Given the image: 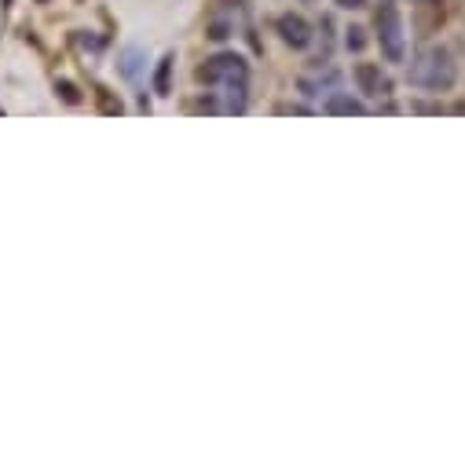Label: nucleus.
<instances>
[{
	"instance_id": "obj_1",
	"label": "nucleus",
	"mask_w": 465,
	"mask_h": 465,
	"mask_svg": "<svg viewBox=\"0 0 465 465\" xmlns=\"http://www.w3.org/2000/svg\"><path fill=\"white\" fill-rule=\"evenodd\" d=\"M407 77H411V84H418V88L443 92V88H450V84H454L458 66H454V55H450L447 48L432 45V48H421V52L414 55V63H411Z\"/></svg>"
},
{
	"instance_id": "obj_2",
	"label": "nucleus",
	"mask_w": 465,
	"mask_h": 465,
	"mask_svg": "<svg viewBox=\"0 0 465 465\" xmlns=\"http://www.w3.org/2000/svg\"><path fill=\"white\" fill-rule=\"evenodd\" d=\"M374 26H378V45H381L385 59L389 63H403V55H407V30H403V15H400V8L392 5V0H385V5L378 8Z\"/></svg>"
},
{
	"instance_id": "obj_3",
	"label": "nucleus",
	"mask_w": 465,
	"mask_h": 465,
	"mask_svg": "<svg viewBox=\"0 0 465 465\" xmlns=\"http://www.w3.org/2000/svg\"><path fill=\"white\" fill-rule=\"evenodd\" d=\"M198 77L205 84H246L250 81V63L242 55H235V52H220L202 66Z\"/></svg>"
},
{
	"instance_id": "obj_4",
	"label": "nucleus",
	"mask_w": 465,
	"mask_h": 465,
	"mask_svg": "<svg viewBox=\"0 0 465 465\" xmlns=\"http://www.w3.org/2000/svg\"><path fill=\"white\" fill-rule=\"evenodd\" d=\"M250 8H246V0H227V5H220L209 19V37L213 41H223V37H235V30H242Z\"/></svg>"
},
{
	"instance_id": "obj_5",
	"label": "nucleus",
	"mask_w": 465,
	"mask_h": 465,
	"mask_svg": "<svg viewBox=\"0 0 465 465\" xmlns=\"http://www.w3.org/2000/svg\"><path fill=\"white\" fill-rule=\"evenodd\" d=\"M356 81H360V88H363L367 95H374V99H385V95L392 92L389 74H385L381 66H374V63H360V66H356Z\"/></svg>"
},
{
	"instance_id": "obj_6",
	"label": "nucleus",
	"mask_w": 465,
	"mask_h": 465,
	"mask_svg": "<svg viewBox=\"0 0 465 465\" xmlns=\"http://www.w3.org/2000/svg\"><path fill=\"white\" fill-rule=\"evenodd\" d=\"M279 34H282V41L290 45V48H308L312 45V26L301 19V15H279Z\"/></svg>"
},
{
	"instance_id": "obj_7",
	"label": "nucleus",
	"mask_w": 465,
	"mask_h": 465,
	"mask_svg": "<svg viewBox=\"0 0 465 465\" xmlns=\"http://www.w3.org/2000/svg\"><path fill=\"white\" fill-rule=\"evenodd\" d=\"M337 81H341V77H337L333 70H326V77H322V74H319V77H304L301 88H304V95H322V99H326V95L337 92Z\"/></svg>"
},
{
	"instance_id": "obj_8",
	"label": "nucleus",
	"mask_w": 465,
	"mask_h": 465,
	"mask_svg": "<svg viewBox=\"0 0 465 465\" xmlns=\"http://www.w3.org/2000/svg\"><path fill=\"white\" fill-rule=\"evenodd\" d=\"M322 110H326V114H367V106H363L360 99H352V95H341V92L326 95Z\"/></svg>"
},
{
	"instance_id": "obj_9",
	"label": "nucleus",
	"mask_w": 465,
	"mask_h": 465,
	"mask_svg": "<svg viewBox=\"0 0 465 465\" xmlns=\"http://www.w3.org/2000/svg\"><path fill=\"white\" fill-rule=\"evenodd\" d=\"M140 59H143V52H140V48H129V52L122 55V70H125L129 77H136V74H140Z\"/></svg>"
},
{
	"instance_id": "obj_10",
	"label": "nucleus",
	"mask_w": 465,
	"mask_h": 465,
	"mask_svg": "<svg viewBox=\"0 0 465 465\" xmlns=\"http://www.w3.org/2000/svg\"><path fill=\"white\" fill-rule=\"evenodd\" d=\"M169 66H173V55H165V59H162V70H158V81H154L162 95L169 92Z\"/></svg>"
},
{
	"instance_id": "obj_11",
	"label": "nucleus",
	"mask_w": 465,
	"mask_h": 465,
	"mask_svg": "<svg viewBox=\"0 0 465 465\" xmlns=\"http://www.w3.org/2000/svg\"><path fill=\"white\" fill-rule=\"evenodd\" d=\"M344 45L360 52V48H363V30H360V26H352V30H348V37H344Z\"/></svg>"
},
{
	"instance_id": "obj_12",
	"label": "nucleus",
	"mask_w": 465,
	"mask_h": 465,
	"mask_svg": "<svg viewBox=\"0 0 465 465\" xmlns=\"http://www.w3.org/2000/svg\"><path fill=\"white\" fill-rule=\"evenodd\" d=\"M337 5H341V8H348V12H352V8H363L367 0H337Z\"/></svg>"
}]
</instances>
